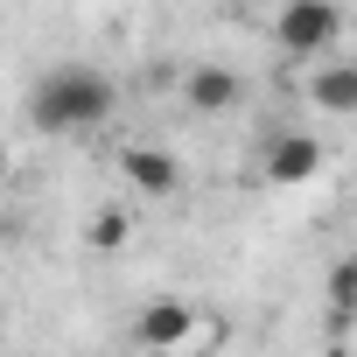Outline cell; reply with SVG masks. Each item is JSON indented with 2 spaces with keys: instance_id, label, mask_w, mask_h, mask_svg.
I'll return each mask as SVG.
<instances>
[{
  "instance_id": "obj_1",
  "label": "cell",
  "mask_w": 357,
  "mask_h": 357,
  "mask_svg": "<svg viewBox=\"0 0 357 357\" xmlns=\"http://www.w3.org/2000/svg\"><path fill=\"white\" fill-rule=\"evenodd\" d=\"M112 112V77L91 70V63H63L50 77H36L29 91V126L36 133H84Z\"/></svg>"
},
{
  "instance_id": "obj_2",
  "label": "cell",
  "mask_w": 357,
  "mask_h": 357,
  "mask_svg": "<svg viewBox=\"0 0 357 357\" xmlns=\"http://www.w3.org/2000/svg\"><path fill=\"white\" fill-rule=\"evenodd\" d=\"M273 43H280L294 63L336 56V43H343V8H336V0H280V8H273Z\"/></svg>"
},
{
  "instance_id": "obj_3",
  "label": "cell",
  "mask_w": 357,
  "mask_h": 357,
  "mask_svg": "<svg viewBox=\"0 0 357 357\" xmlns=\"http://www.w3.org/2000/svg\"><path fill=\"white\" fill-rule=\"evenodd\" d=\"M259 168H266L273 190H301V183L322 175V140L315 133H273L266 154H259Z\"/></svg>"
},
{
  "instance_id": "obj_4",
  "label": "cell",
  "mask_w": 357,
  "mask_h": 357,
  "mask_svg": "<svg viewBox=\"0 0 357 357\" xmlns=\"http://www.w3.org/2000/svg\"><path fill=\"white\" fill-rule=\"evenodd\" d=\"M301 91H308L315 112H329V119H357V63H343V56H315L308 77H301Z\"/></svg>"
},
{
  "instance_id": "obj_5",
  "label": "cell",
  "mask_w": 357,
  "mask_h": 357,
  "mask_svg": "<svg viewBox=\"0 0 357 357\" xmlns=\"http://www.w3.org/2000/svg\"><path fill=\"white\" fill-rule=\"evenodd\" d=\"M119 175H126L133 197H154V204L183 190V161L168 147H119Z\"/></svg>"
},
{
  "instance_id": "obj_6",
  "label": "cell",
  "mask_w": 357,
  "mask_h": 357,
  "mask_svg": "<svg viewBox=\"0 0 357 357\" xmlns=\"http://www.w3.org/2000/svg\"><path fill=\"white\" fill-rule=\"evenodd\" d=\"M197 308L190 301H147L140 315H133V343H147V350H183L190 336H197Z\"/></svg>"
},
{
  "instance_id": "obj_7",
  "label": "cell",
  "mask_w": 357,
  "mask_h": 357,
  "mask_svg": "<svg viewBox=\"0 0 357 357\" xmlns=\"http://www.w3.org/2000/svg\"><path fill=\"white\" fill-rule=\"evenodd\" d=\"M245 98V77L231 70V63H197V70H183V105L190 112H231Z\"/></svg>"
},
{
  "instance_id": "obj_8",
  "label": "cell",
  "mask_w": 357,
  "mask_h": 357,
  "mask_svg": "<svg viewBox=\"0 0 357 357\" xmlns=\"http://www.w3.org/2000/svg\"><path fill=\"white\" fill-rule=\"evenodd\" d=\"M322 308H329V322H350V315H357V252L329 266V287H322Z\"/></svg>"
},
{
  "instance_id": "obj_9",
  "label": "cell",
  "mask_w": 357,
  "mask_h": 357,
  "mask_svg": "<svg viewBox=\"0 0 357 357\" xmlns=\"http://www.w3.org/2000/svg\"><path fill=\"white\" fill-rule=\"evenodd\" d=\"M126 231H133V218H126V211H98L84 238H91L98 252H119V245H126Z\"/></svg>"
},
{
  "instance_id": "obj_10",
  "label": "cell",
  "mask_w": 357,
  "mask_h": 357,
  "mask_svg": "<svg viewBox=\"0 0 357 357\" xmlns=\"http://www.w3.org/2000/svg\"><path fill=\"white\" fill-rule=\"evenodd\" d=\"M0 175H8V147H0Z\"/></svg>"
}]
</instances>
